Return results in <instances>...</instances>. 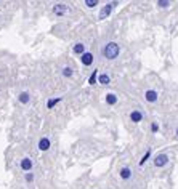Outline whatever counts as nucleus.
<instances>
[{
  "instance_id": "nucleus-16",
  "label": "nucleus",
  "mask_w": 178,
  "mask_h": 189,
  "mask_svg": "<svg viewBox=\"0 0 178 189\" xmlns=\"http://www.w3.org/2000/svg\"><path fill=\"white\" fill-rule=\"evenodd\" d=\"M98 82L103 83V85H108V83H109V75L108 74H101L98 77Z\"/></svg>"
},
{
  "instance_id": "nucleus-1",
  "label": "nucleus",
  "mask_w": 178,
  "mask_h": 189,
  "mask_svg": "<svg viewBox=\"0 0 178 189\" xmlns=\"http://www.w3.org/2000/svg\"><path fill=\"white\" fill-rule=\"evenodd\" d=\"M101 53H103V56L106 59H116L119 56V53H120V48H119V45L116 43V42H109V43H106L103 47Z\"/></svg>"
},
{
  "instance_id": "nucleus-21",
  "label": "nucleus",
  "mask_w": 178,
  "mask_h": 189,
  "mask_svg": "<svg viewBox=\"0 0 178 189\" xmlns=\"http://www.w3.org/2000/svg\"><path fill=\"white\" fill-rule=\"evenodd\" d=\"M151 131H153V133H157V131H159V125L156 123V122L151 123Z\"/></svg>"
},
{
  "instance_id": "nucleus-13",
  "label": "nucleus",
  "mask_w": 178,
  "mask_h": 189,
  "mask_svg": "<svg viewBox=\"0 0 178 189\" xmlns=\"http://www.w3.org/2000/svg\"><path fill=\"white\" fill-rule=\"evenodd\" d=\"M96 82H98V69H93L91 75L88 77V83H90V85H95Z\"/></svg>"
},
{
  "instance_id": "nucleus-20",
  "label": "nucleus",
  "mask_w": 178,
  "mask_h": 189,
  "mask_svg": "<svg viewBox=\"0 0 178 189\" xmlns=\"http://www.w3.org/2000/svg\"><path fill=\"white\" fill-rule=\"evenodd\" d=\"M157 5L161 6V8H165V6H168V5H170V2H167V0H159Z\"/></svg>"
},
{
  "instance_id": "nucleus-11",
  "label": "nucleus",
  "mask_w": 178,
  "mask_h": 189,
  "mask_svg": "<svg viewBox=\"0 0 178 189\" xmlns=\"http://www.w3.org/2000/svg\"><path fill=\"white\" fill-rule=\"evenodd\" d=\"M120 178L122 180H130L132 178V170L129 168V167H124V168L120 170Z\"/></svg>"
},
{
  "instance_id": "nucleus-8",
  "label": "nucleus",
  "mask_w": 178,
  "mask_h": 189,
  "mask_svg": "<svg viewBox=\"0 0 178 189\" xmlns=\"http://www.w3.org/2000/svg\"><path fill=\"white\" fill-rule=\"evenodd\" d=\"M130 120L135 122V123H138V122L143 120V114H141L140 111H132L130 112Z\"/></svg>"
},
{
  "instance_id": "nucleus-17",
  "label": "nucleus",
  "mask_w": 178,
  "mask_h": 189,
  "mask_svg": "<svg viewBox=\"0 0 178 189\" xmlns=\"http://www.w3.org/2000/svg\"><path fill=\"white\" fill-rule=\"evenodd\" d=\"M149 156H151V149H148V151H146V154H145V156H143V159L140 160V167H143V165H145V164L148 162Z\"/></svg>"
},
{
  "instance_id": "nucleus-3",
  "label": "nucleus",
  "mask_w": 178,
  "mask_h": 189,
  "mask_svg": "<svg viewBox=\"0 0 178 189\" xmlns=\"http://www.w3.org/2000/svg\"><path fill=\"white\" fill-rule=\"evenodd\" d=\"M117 5V2H112V3H108V5H104L103 8H101V11H99V19H106L109 15H111V11H112V8Z\"/></svg>"
},
{
  "instance_id": "nucleus-6",
  "label": "nucleus",
  "mask_w": 178,
  "mask_h": 189,
  "mask_svg": "<svg viewBox=\"0 0 178 189\" xmlns=\"http://www.w3.org/2000/svg\"><path fill=\"white\" fill-rule=\"evenodd\" d=\"M21 168H23L24 172H31V168H32V160L29 157L21 159Z\"/></svg>"
},
{
  "instance_id": "nucleus-2",
  "label": "nucleus",
  "mask_w": 178,
  "mask_h": 189,
  "mask_svg": "<svg viewBox=\"0 0 178 189\" xmlns=\"http://www.w3.org/2000/svg\"><path fill=\"white\" fill-rule=\"evenodd\" d=\"M167 164H168V156L167 154H157V156L154 157V167H157V168L165 167Z\"/></svg>"
},
{
  "instance_id": "nucleus-5",
  "label": "nucleus",
  "mask_w": 178,
  "mask_h": 189,
  "mask_svg": "<svg viewBox=\"0 0 178 189\" xmlns=\"http://www.w3.org/2000/svg\"><path fill=\"white\" fill-rule=\"evenodd\" d=\"M157 92L156 90H146V93H145V98H146V101L148 103H156L157 101Z\"/></svg>"
},
{
  "instance_id": "nucleus-22",
  "label": "nucleus",
  "mask_w": 178,
  "mask_h": 189,
  "mask_svg": "<svg viewBox=\"0 0 178 189\" xmlns=\"http://www.w3.org/2000/svg\"><path fill=\"white\" fill-rule=\"evenodd\" d=\"M34 180V175L32 173H26V181H32Z\"/></svg>"
},
{
  "instance_id": "nucleus-23",
  "label": "nucleus",
  "mask_w": 178,
  "mask_h": 189,
  "mask_svg": "<svg viewBox=\"0 0 178 189\" xmlns=\"http://www.w3.org/2000/svg\"><path fill=\"white\" fill-rule=\"evenodd\" d=\"M176 136H178V128H176Z\"/></svg>"
},
{
  "instance_id": "nucleus-9",
  "label": "nucleus",
  "mask_w": 178,
  "mask_h": 189,
  "mask_svg": "<svg viewBox=\"0 0 178 189\" xmlns=\"http://www.w3.org/2000/svg\"><path fill=\"white\" fill-rule=\"evenodd\" d=\"M39 149L40 151H48L50 149V139L48 138H40V141H39Z\"/></svg>"
},
{
  "instance_id": "nucleus-14",
  "label": "nucleus",
  "mask_w": 178,
  "mask_h": 189,
  "mask_svg": "<svg viewBox=\"0 0 178 189\" xmlns=\"http://www.w3.org/2000/svg\"><path fill=\"white\" fill-rule=\"evenodd\" d=\"M74 53H75V55H80V56H82V55L85 53V45H83V43H75V45H74Z\"/></svg>"
},
{
  "instance_id": "nucleus-10",
  "label": "nucleus",
  "mask_w": 178,
  "mask_h": 189,
  "mask_svg": "<svg viewBox=\"0 0 178 189\" xmlns=\"http://www.w3.org/2000/svg\"><path fill=\"white\" fill-rule=\"evenodd\" d=\"M18 100H19V103L21 104H27L31 101V95L27 93V92H21L19 93V96H18Z\"/></svg>"
},
{
  "instance_id": "nucleus-4",
  "label": "nucleus",
  "mask_w": 178,
  "mask_h": 189,
  "mask_svg": "<svg viewBox=\"0 0 178 189\" xmlns=\"http://www.w3.org/2000/svg\"><path fill=\"white\" fill-rule=\"evenodd\" d=\"M80 62H82L83 66H91V64H93V53L85 51L82 56H80Z\"/></svg>"
},
{
  "instance_id": "nucleus-12",
  "label": "nucleus",
  "mask_w": 178,
  "mask_h": 189,
  "mask_svg": "<svg viewBox=\"0 0 178 189\" xmlns=\"http://www.w3.org/2000/svg\"><path fill=\"white\" fill-rule=\"evenodd\" d=\"M106 103H108L109 106H114V104L117 103V96L114 93H108V95H106Z\"/></svg>"
},
{
  "instance_id": "nucleus-18",
  "label": "nucleus",
  "mask_w": 178,
  "mask_h": 189,
  "mask_svg": "<svg viewBox=\"0 0 178 189\" xmlns=\"http://www.w3.org/2000/svg\"><path fill=\"white\" fill-rule=\"evenodd\" d=\"M85 5H87L88 8H95L98 5V0H85Z\"/></svg>"
},
{
  "instance_id": "nucleus-19",
  "label": "nucleus",
  "mask_w": 178,
  "mask_h": 189,
  "mask_svg": "<svg viewBox=\"0 0 178 189\" xmlns=\"http://www.w3.org/2000/svg\"><path fill=\"white\" fill-rule=\"evenodd\" d=\"M63 75H64V77H71V75H72V69H71V67H64V69H63Z\"/></svg>"
},
{
  "instance_id": "nucleus-7",
  "label": "nucleus",
  "mask_w": 178,
  "mask_h": 189,
  "mask_svg": "<svg viewBox=\"0 0 178 189\" xmlns=\"http://www.w3.org/2000/svg\"><path fill=\"white\" fill-rule=\"evenodd\" d=\"M66 5L64 3H58V5H55L53 6V11H55V15H58V16H63L66 13Z\"/></svg>"
},
{
  "instance_id": "nucleus-15",
  "label": "nucleus",
  "mask_w": 178,
  "mask_h": 189,
  "mask_svg": "<svg viewBox=\"0 0 178 189\" xmlns=\"http://www.w3.org/2000/svg\"><path fill=\"white\" fill-rule=\"evenodd\" d=\"M60 101H61V98H52V100H48V101H47V108H48V109H53Z\"/></svg>"
}]
</instances>
